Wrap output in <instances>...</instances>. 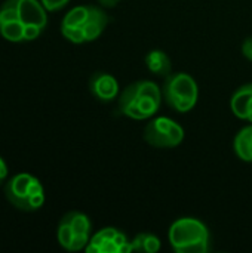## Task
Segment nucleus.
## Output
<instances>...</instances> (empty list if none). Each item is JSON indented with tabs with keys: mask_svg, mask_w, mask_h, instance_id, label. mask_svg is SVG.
Segmentation results:
<instances>
[{
	"mask_svg": "<svg viewBox=\"0 0 252 253\" xmlns=\"http://www.w3.org/2000/svg\"><path fill=\"white\" fill-rule=\"evenodd\" d=\"M86 253H129L134 252L132 242L128 236L114 228L105 227L101 228L97 234H94L85 248Z\"/></svg>",
	"mask_w": 252,
	"mask_h": 253,
	"instance_id": "0eeeda50",
	"label": "nucleus"
},
{
	"mask_svg": "<svg viewBox=\"0 0 252 253\" xmlns=\"http://www.w3.org/2000/svg\"><path fill=\"white\" fill-rule=\"evenodd\" d=\"M163 99L162 87L151 80H137L128 84L119 95V111L132 120H149L159 111Z\"/></svg>",
	"mask_w": 252,
	"mask_h": 253,
	"instance_id": "f257e3e1",
	"label": "nucleus"
},
{
	"mask_svg": "<svg viewBox=\"0 0 252 253\" xmlns=\"http://www.w3.org/2000/svg\"><path fill=\"white\" fill-rule=\"evenodd\" d=\"M242 53L244 56L252 62V37H247L242 43Z\"/></svg>",
	"mask_w": 252,
	"mask_h": 253,
	"instance_id": "f3484780",
	"label": "nucleus"
},
{
	"mask_svg": "<svg viewBox=\"0 0 252 253\" xmlns=\"http://www.w3.org/2000/svg\"><path fill=\"white\" fill-rule=\"evenodd\" d=\"M252 104V83L241 86L230 99V108L232 113L241 119V120H248L250 116V108Z\"/></svg>",
	"mask_w": 252,
	"mask_h": 253,
	"instance_id": "f8f14e48",
	"label": "nucleus"
},
{
	"mask_svg": "<svg viewBox=\"0 0 252 253\" xmlns=\"http://www.w3.org/2000/svg\"><path fill=\"white\" fill-rule=\"evenodd\" d=\"M144 62H146V67L149 68V71L153 73V74H156V76L166 77L168 74L172 73L171 58L162 49H153V50H150L144 56Z\"/></svg>",
	"mask_w": 252,
	"mask_h": 253,
	"instance_id": "ddd939ff",
	"label": "nucleus"
},
{
	"mask_svg": "<svg viewBox=\"0 0 252 253\" xmlns=\"http://www.w3.org/2000/svg\"><path fill=\"white\" fill-rule=\"evenodd\" d=\"M97 1H98V4H100L101 7H108V9H111V7H114V6H117L120 0H97Z\"/></svg>",
	"mask_w": 252,
	"mask_h": 253,
	"instance_id": "6ab92c4d",
	"label": "nucleus"
},
{
	"mask_svg": "<svg viewBox=\"0 0 252 253\" xmlns=\"http://www.w3.org/2000/svg\"><path fill=\"white\" fill-rule=\"evenodd\" d=\"M0 34L12 43L24 42V24L18 13L16 0H4L0 6Z\"/></svg>",
	"mask_w": 252,
	"mask_h": 253,
	"instance_id": "6e6552de",
	"label": "nucleus"
},
{
	"mask_svg": "<svg viewBox=\"0 0 252 253\" xmlns=\"http://www.w3.org/2000/svg\"><path fill=\"white\" fill-rule=\"evenodd\" d=\"M132 248H134V252L156 253L160 251L162 242L157 236L151 233H140L134 237Z\"/></svg>",
	"mask_w": 252,
	"mask_h": 253,
	"instance_id": "2eb2a0df",
	"label": "nucleus"
},
{
	"mask_svg": "<svg viewBox=\"0 0 252 253\" xmlns=\"http://www.w3.org/2000/svg\"><path fill=\"white\" fill-rule=\"evenodd\" d=\"M168 240L177 253H208L211 234L201 219L184 216L174 221L168 230Z\"/></svg>",
	"mask_w": 252,
	"mask_h": 253,
	"instance_id": "f03ea898",
	"label": "nucleus"
},
{
	"mask_svg": "<svg viewBox=\"0 0 252 253\" xmlns=\"http://www.w3.org/2000/svg\"><path fill=\"white\" fill-rule=\"evenodd\" d=\"M183 126L171 117H151L143 130L144 141L153 148H175L184 141Z\"/></svg>",
	"mask_w": 252,
	"mask_h": 253,
	"instance_id": "39448f33",
	"label": "nucleus"
},
{
	"mask_svg": "<svg viewBox=\"0 0 252 253\" xmlns=\"http://www.w3.org/2000/svg\"><path fill=\"white\" fill-rule=\"evenodd\" d=\"M7 173H9V166L6 160L0 156V185H3L7 181Z\"/></svg>",
	"mask_w": 252,
	"mask_h": 253,
	"instance_id": "a211bd4d",
	"label": "nucleus"
},
{
	"mask_svg": "<svg viewBox=\"0 0 252 253\" xmlns=\"http://www.w3.org/2000/svg\"><path fill=\"white\" fill-rule=\"evenodd\" d=\"M247 122L252 123V104H251V108H250V116H248V120H247Z\"/></svg>",
	"mask_w": 252,
	"mask_h": 253,
	"instance_id": "aec40b11",
	"label": "nucleus"
},
{
	"mask_svg": "<svg viewBox=\"0 0 252 253\" xmlns=\"http://www.w3.org/2000/svg\"><path fill=\"white\" fill-rule=\"evenodd\" d=\"M62 218L70 224L71 230L76 234V252L83 251L91 240V231H92L91 219L88 218V215L77 211H71L65 213Z\"/></svg>",
	"mask_w": 252,
	"mask_h": 253,
	"instance_id": "9b49d317",
	"label": "nucleus"
},
{
	"mask_svg": "<svg viewBox=\"0 0 252 253\" xmlns=\"http://www.w3.org/2000/svg\"><path fill=\"white\" fill-rule=\"evenodd\" d=\"M163 101L177 113L192 111L199 99V86L189 73H171L165 77L162 86Z\"/></svg>",
	"mask_w": 252,
	"mask_h": 253,
	"instance_id": "20e7f679",
	"label": "nucleus"
},
{
	"mask_svg": "<svg viewBox=\"0 0 252 253\" xmlns=\"http://www.w3.org/2000/svg\"><path fill=\"white\" fill-rule=\"evenodd\" d=\"M7 202L22 212H36L45 205V188L39 178L22 172L9 178L3 184Z\"/></svg>",
	"mask_w": 252,
	"mask_h": 253,
	"instance_id": "7ed1b4c3",
	"label": "nucleus"
},
{
	"mask_svg": "<svg viewBox=\"0 0 252 253\" xmlns=\"http://www.w3.org/2000/svg\"><path fill=\"white\" fill-rule=\"evenodd\" d=\"M18 13L24 27H39L42 30L48 25V10L40 0H16Z\"/></svg>",
	"mask_w": 252,
	"mask_h": 253,
	"instance_id": "9d476101",
	"label": "nucleus"
},
{
	"mask_svg": "<svg viewBox=\"0 0 252 253\" xmlns=\"http://www.w3.org/2000/svg\"><path fill=\"white\" fill-rule=\"evenodd\" d=\"M108 15L101 6L92 4L88 19L77 28H61V34L74 44H83L97 40L108 24Z\"/></svg>",
	"mask_w": 252,
	"mask_h": 253,
	"instance_id": "423d86ee",
	"label": "nucleus"
},
{
	"mask_svg": "<svg viewBox=\"0 0 252 253\" xmlns=\"http://www.w3.org/2000/svg\"><path fill=\"white\" fill-rule=\"evenodd\" d=\"M233 150L238 159L247 163H252V123L250 126L242 127L236 133L233 139Z\"/></svg>",
	"mask_w": 252,
	"mask_h": 253,
	"instance_id": "4468645a",
	"label": "nucleus"
},
{
	"mask_svg": "<svg viewBox=\"0 0 252 253\" xmlns=\"http://www.w3.org/2000/svg\"><path fill=\"white\" fill-rule=\"evenodd\" d=\"M40 1L43 3V6L46 7L48 12H56V10H61L62 7H65L70 0H40Z\"/></svg>",
	"mask_w": 252,
	"mask_h": 253,
	"instance_id": "dca6fc26",
	"label": "nucleus"
},
{
	"mask_svg": "<svg viewBox=\"0 0 252 253\" xmlns=\"http://www.w3.org/2000/svg\"><path fill=\"white\" fill-rule=\"evenodd\" d=\"M89 90L92 96L101 102H111L119 98L120 87L117 79L104 71H97L89 79Z\"/></svg>",
	"mask_w": 252,
	"mask_h": 253,
	"instance_id": "1a4fd4ad",
	"label": "nucleus"
}]
</instances>
